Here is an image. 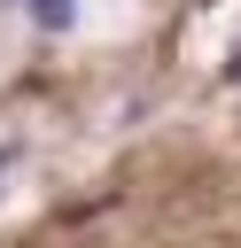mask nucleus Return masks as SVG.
I'll use <instances>...</instances> for the list:
<instances>
[{"mask_svg": "<svg viewBox=\"0 0 241 248\" xmlns=\"http://www.w3.org/2000/svg\"><path fill=\"white\" fill-rule=\"evenodd\" d=\"M23 8H31L39 31H70V16H78V0H23Z\"/></svg>", "mask_w": 241, "mask_h": 248, "instance_id": "1", "label": "nucleus"}, {"mask_svg": "<svg viewBox=\"0 0 241 248\" xmlns=\"http://www.w3.org/2000/svg\"><path fill=\"white\" fill-rule=\"evenodd\" d=\"M225 78H241V46H233V62H225Z\"/></svg>", "mask_w": 241, "mask_h": 248, "instance_id": "2", "label": "nucleus"}, {"mask_svg": "<svg viewBox=\"0 0 241 248\" xmlns=\"http://www.w3.org/2000/svg\"><path fill=\"white\" fill-rule=\"evenodd\" d=\"M8 8H23V0H8Z\"/></svg>", "mask_w": 241, "mask_h": 248, "instance_id": "3", "label": "nucleus"}]
</instances>
